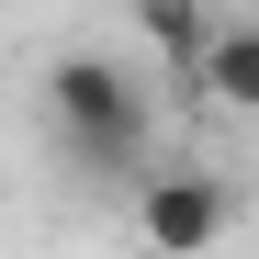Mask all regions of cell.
Masks as SVG:
<instances>
[{
    "label": "cell",
    "instance_id": "1",
    "mask_svg": "<svg viewBox=\"0 0 259 259\" xmlns=\"http://www.w3.org/2000/svg\"><path fill=\"white\" fill-rule=\"evenodd\" d=\"M46 124H57V147L79 169H102V181H147V147H158V102H147V79L102 57V46H68L46 57Z\"/></svg>",
    "mask_w": 259,
    "mask_h": 259
},
{
    "label": "cell",
    "instance_id": "2",
    "mask_svg": "<svg viewBox=\"0 0 259 259\" xmlns=\"http://www.w3.org/2000/svg\"><path fill=\"white\" fill-rule=\"evenodd\" d=\"M226 226H237V192L214 169H147L136 181V237L147 248H214Z\"/></svg>",
    "mask_w": 259,
    "mask_h": 259
},
{
    "label": "cell",
    "instance_id": "3",
    "mask_svg": "<svg viewBox=\"0 0 259 259\" xmlns=\"http://www.w3.org/2000/svg\"><path fill=\"white\" fill-rule=\"evenodd\" d=\"M124 12H136L158 79H181V91H192V68H203V46H214V0H124Z\"/></svg>",
    "mask_w": 259,
    "mask_h": 259
},
{
    "label": "cell",
    "instance_id": "4",
    "mask_svg": "<svg viewBox=\"0 0 259 259\" xmlns=\"http://www.w3.org/2000/svg\"><path fill=\"white\" fill-rule=\"evenodd\" d=\"M192 102L259 124V23H214V46H203V68H192Z\"/></svg>",
    "mask_w": 259,
    "mask_h": 259
}]
</instances>
